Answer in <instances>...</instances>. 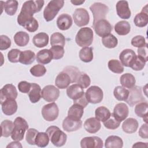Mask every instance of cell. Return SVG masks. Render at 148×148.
<instances>
[{"instance_id":"83f0119b","label":"cell","mask_w":148,"mask_h":148,"mask_svg":"<svg viewBox=\"0 0 148 148\" xmlns=\"http://www.w3.org/2000/svg\"><path fill=\"white\" fill-rule=\"evenodd\" d=\"M49 39V35L46 33L39 32L33 37L32 42L36 47L42 48L48 45Z\"/></svg>"},{"instance_id":"4dcf8cb0","label":"cell","mask_w":148,"mask_h":148,"mask_svg":"<svg viewBox=\"0 0 148 148\" xmlns=\"http://www.w3.org/2000/svg\"><path fill=\"white\" fill-rule=\"evenodd\" d=\"M148 103L147 102H142L138 103L135 107V113L137 116L143 118L145 123H147Z\"/></svg>"},{"instance_id":"f546056e","label":"cell","mask_w":148,"mask_h":148,"mask_svg":"<svg viewBox=\"0 0 148 148\" xmlns=\"http://www.w3.org/2000/svg\"><path fill=\"white\" fill-rule=\"evenodd\" d=\"M123 146L122 139L115 135L108 136L105 142V147L106 148H121Z\"/></svg>"},{"instance_id":"cb8c5ba5","label":"cell","mask_w":148,"mask_h":148,"mask_svg":"<svg viewBox=\"0 0 148 148\" xmlns=\"http://www.w3.org/2000/svg\"><path fill=\"white\" fill-rule=\"evenodd\" d=\"M134 22L136 26L138 27H145L148 23L147 5L143 8L142 11L138 13L134 17Z\"/></svg>"},{"instance_id":"681fc988","label":"cell","mask_w":148,"mask_h":148,"mask_svg":"<svg viewBox=\"0 0 148 148\" xmlns=\"http://www.w3.org/2000/svg\"><path fill=\"white\" fill-rule=\"evenodd\" d=\"M104 126L109 130H116L117 128L120 125V122L117 121L113 116L112 113H111L110 117L105 121L103 122Z\"/></svg>"},{"instance_id":"30bf717a","label":"cell","mask_w":148,"mask_h":148,"mask_svg":"<svg viewBox=\"0 0 148 148\" xmlns=\"http://www.w3.org/2000/svg\"><path fill=\"white\" fill-rule=\"evenodd\" d=\"M42 98L47 102H53L60 96V90L53 85L45 86L41 91Z\"/></svg>"},{"instance_id":"60d3db41","label":"cell","mask_w":148,"mask_h":148,"mask_svg":"<svg viewBox=\"0 0 148 148\" xmlns=\"http://www.w3.org/2000/svg\"><path fill=\"white\" fill-rule=\"evenodd\" d=\"M102 42L105 47L109 49H113L117 46L118 40L113 34H109L102 37Z\"/></svg>"},{"instance_id":"816d5d0a","label":"cell","mask_w":148,"mask_h":148,"mask_svg":"<svg viewBox=\"0 0 148 148\" xmlns=\"http://www.w3.org/2000/svg\"><path fill=\"white\" fill-rule=\"evenodd\" d=\"M23 27L28 31L30 32H34L38 29L39 24L38 21L33 17L24 24Z\"/></svg>"},{"instance_id":"277c9868","label":"cell","mask_w":148,"mask_h":148,"mask_svg":"<svg viewBox=\"0 0 148 148\" xmlns=\"http://www.w3.org/2000/svg\"><path fill=\"white\" fill-rule=\"evenodd\" d=\"M14 129L11 135L13 140L21 141L23 139L24 134L28 129V124L27 121L21 117H17L14 121Z\"/></svg>"},{"instance_id":"5b68a950","label":"cell","mask_w":148,"mask_h":148,"mask_svg":"<svg viewBox=\"0 0 148 148\" xmlns=\"http://www.w3.org/2000/svg\"><path fill=\"white\" fill-rule=\"evenodd\" d=\"M64 1L61 0L50 1L43 10V17L46 21L53 20L60 10L64 6Z\"/></svg>"},{"instance_id":"484cf974","label":"cell","mask_w":148,"mask_h":148,"mask_svg":"<svg viewBox=\"0 0 148 148\" xmlns=\"http://www.w3.org/2000/svg\"><path fill=\"white\" fill-rule=\"evenodd\" d=\"M138 128V122L134 118H128L123 122L122 124V130L127 134H132L136 131Z\"/></svg>"},{"instance_id":"d6a6232c","label":"cell","mask_w":148,"mask_h":148,"mask_svg":"<svg viewBox=\"0 0 148 148\" xmlns=\"http://www.w3.org/2000/svg\"><path fill=\"white\" fill-rule=\"evenodd\" d=\"M131 30L130 23L125 20L117 22L114 25V31L119 35H126Z\"/></svg>"},{"instance_id":"11a10c76","label":"cell","mask_w":148,"mask_h":148,"mask_svg":"<svg viewBox=\"0 0 148 148\" xmlns=\"http://www.w3.org/2000/svg\"><path fill=\"white\" fill-rule=\"evenodd\" d=\"M145 38L142 35H136L131 39V45L136 47H142L146 45Z\"/></svg>"},{"instance_id":"836d02e7","label":"cell","mask_w":148,"mask_h":148,"mask_svg":"<svg viewBox=\"0 0 148 148\" xmlns=\"http://www.w3.org/2000/svg\"><path fill=\"white\" fill-rule=\"evenodd\" d=\"M15 43L20 47L25 46L29 42V36L28 33L24 31H18L14 35Z\"/></svg>"},{"instance_id":"ffe728a7","label":"cell","mask_w":148,"mask_h":148,"mask_svg":"<svg viewBox=\"0 0 148 148\" xmlns=\"http://www.w3.org/2000/svg\"><path fill=\"white\" fill-rule=\"evenodd\" d=\"M73 20L72 17L66 13L60 14L57 20V25L58 29L62 31L68 29L72 26Z\"/></svg>"},{"instance_id":"74e56055","label":"cell","mask_w":148,"mask_h":148,"mask_svg":"<svg viewBox=\"0 0 148 148\" xmlns=\"http://www.w3.org/2000/svg\"><path fill=\"white\" fill-rule=\"evenodd\" d=\"M113 94L118 101H126L129 95V90L123 86H119L114 88Z\"/></svg>"},{"instance_id":"ac0fdd59","label":"cell","mask_w":148,"mask_h":148,"mask_svg":"<svg viewBox=\"0 0 148 148\" xmlns=\"http://www.w3.org/2000/svg\"><path fill=\"white\" fill-rule=\"evenodd\" d=\"M116 12L117 15L123 19H128L131 17V13L126 1H119L116 3Z\"/></svg>"},{"instance_id":"9f6ffc18","label":"cell","mask_w":148,"mask_h":148,"mask_svg":"<svg viewBox=\"0 0 148 148\" xmlns=\"http://www.w3.org/2000/svg\"><path fill=\"white\" fill-rule=\"evenodd\" d=\"M0 50H5L9 49L11 46V40L6 35H1L0 36Z\"/></svg>"},{"instance_id":"bcb514c9","label":"cell","mask_w":148,"mask_h":148,"mask_svg":"<svg viewBox=\"0 0 148 148\" xmlns=\"http://www.w3.org/2000/svg\"><path fill=\"white\" fill-rule=\"evenodd\" d=\"M52 55L53 59L54 60H59L63 57L65 51L64 47L60 45H55L52 46L50 49Z\"/></svg>"},{"instance_id":"680465c9","label":"cell","mask_w":148,"mask_h":148,"mask_svg":"<svg viewBox=\"0 0 148 148\" xmlns=\"http://www.w3.org/2000/svg\"><path fill=\"white\" fill-rule=\"evenodd\" d=\"M147 43H146L145 46L140 48H138L137 51L138 56L143 58L146 62L147 61V55H148V51H147Z\"/></svg>"},{"instance_id":"e0dca14e","label":"cell","mask_w":148,"mask_h":148,"mask_svg":"<svg viewBox=\"0 0 148 148\" xmlns=\"http://www.w3.org/2000/svg\"><path fill=\"white\" fill-rule=\"evenodd\" d=\"M129 109L128 106L124 103H119L114 108L112 113L114 117L120 123L124 120L128 116Z\"/></svg>"},{"instance_id":"4316f807","label":"cell","mask_w":148,"mask_h":148,"mask_svg":"<svg viewBox=\"0 0 148 148\" xmlns=\"http://www.w3.org/2000/svg\"><path fill=\"white\" fill-rule=\"evenodd\" d=\"M41 91V88L39 84L35 83H31V88L28 94L32 103H36L40 99L42 98Z\"/></svg>"},{"instance_id":"91938a15","label":"cell","mask_w":148,"mask_h":148,"mask_svg":"<svg viewBox=\"0 0 148 148\" xmlns=\"http://www.w3.org/2000/svg\"><path fill=\"white\" fill-rule=\"evenodd\" d=\"M139 135L143 139L148 138V127L147 123H145L143 124L139 130Z\"/></svg>"},{"instance_id":"7c38bea8","label":"cell","mask_w":148,"mask_h":148,"mask_svg":"<svg viewBox=\"0 0 148 148\" xmlns=\"http://www.w3.org/2000/svg\"><path fill=\"white\" fill-rule=\"evenodd\" d=\"M17 97V91L12 84H5L0 90V103L2 104L6 99H16Z\"/></svg>"},{"instance_id":"7bdbcfd3","label":"cell","mask_w":148,"mask_h":148,"mask_svg":"<svg viewBox=\"0 0 148 148\" xmlns=\"http://www.w3.org/2000/svg\"><path fill=\"white\" fill-rule=\"evenodd\" d=\"M62 71L67 73L69 75L71 79V83H76V81L81 73L77 68L73 66H66Z\"/></svg>"},{"instance_id":"d6986e66","label":"cell","mask_w":148,"mask_h":148,"mask_svg":"<svg viewBox=\"0 0 148 148\" xmlns=\"http://www.w3.org/2000/svg\"><path fill=\"white\" fill-rule=\"evenodd\" d=\"M83 89L79 84H73L66 88V94L69 98L76 101L85 94Z\"/></svg>"},{"instance_id":"52a82bcc","label":"cell","mask_w":148,"mask_h":148,"mask_svg":"<svg viewBox=\"0 0 148 148\" xmlns=\"http://www.w3.org/2000/svg\"><path fill=\"white\" fill-rule=\"evenodd\" d=\"M85 95L88 103L94 104L101 102L103 97L102 90L97 86H92L88 88L85 92Z\"/></svg>"},{"instance_id":"6da1fadb","label":"cell","mask_w":148,"mask_h":148,"mask_svg":"<svg viewBox=\"0 0 148 148\" xmlns=\"http://www.w3.org/2000/svg\"><path fill=\"white\" fill-rule=\"evenodd\" d=\"M44 3V1H25L23 3L21 11L17 16L18 24L23 27L29 20L33 17L34 13L41 10Z\"/></svg>"},{"instance_id":"44dd1931","label":"cell","mask_w":148,"mask_h":148,"mask_svg":"<svg viewBox=\"0 0 148 148\" xmlns=\"http://www.w3.org/2000/svg\"><path fill=\"white\" fill-rule=\"evenodd\" d=\"M101 124L100 121L95 117H90L87 119L84 123L85 130L90 134L97 132L101 128Z\"/></svg>"},{"instance_id":"f5cc1de1","label":"cell","mask_w":148,"mask_h":148,"mask_svg":"<svg viewBox=\"0 0 148 148\" xmlns=\"http://www.w3.org/2000/svg\"><path fill=\"white\" fill-rule=\"evenodd\" d=\"M21 51L17 49H13L8 53V58L9 61L13 63L19 62L20 56Z\"/></svg>"},{"instance_id":"2e32d148","label":"cell","mask_w":148,"mask_h":148,"mask_svg":"<svg viewBox=\"0 0 148 148\" xmlns=\"http://www.w3.org/2000/svg\"><path fill=\"white\" fill-rule=\"evenodd\" d=\"M82 126L81 120L75 119L67 116L62 121V128L66 132H73L80 129Z\"/></svg>"},{"instance_id":"f907efd6","label":"cell","mask_w":148,"mask_h":148,"mask_svg":"<svg viewBox=\"0 0 148 148\" xmlns=\"http://www.w3.org/2000/svg\"><path fill=\"white\" fill-rule=\"evenodd\" d=\"M38 132H39L35 128L28 129L25 135V140L27 142L31 145H35V138Z\"/></svg>"},{"instance_id":"8992f818","label":"cell","mask_w":148,"mask_h":148,"mask_svg":"<svg viewBox=\"0 0 148 148\" xmlns=\"http://www.w3.org/2000/svg\"><path fill=\"white\" fill-rule=\"evenodd\" d=\"M90 9L93 15L92 26L99 20L105 19L109 12V8L105 4L101 2H95L91 5Z\"/></svg>"},{"instance_id":"c3c4849f","label":"cell","mask_w":148,"mask_h":148,"mask_svg":"<svg viewBox=\"0 0 148 148\" xmlns=\"http://www.w3.org/2000/svg\"><path fill=\"white\" fill-rule=\"evenodd\" d=\"M76 83L83 88H86L90 85L91 79L88 75L85 73L81 72L76 81Z\"/></svg>"},{"instance_id":"8fae6325","label":"cell","mask_w":148,"mask_h":148,"mask_svg":"<svg viewBox=\"0 0 148 148\" xmlns=\"http://www.w3.org/2000/svg\"><path fill=\"white\" fill-rule=\"evenodd\" d=\"M73 18L75 24L79 27L87 25L90 21L89 14L84 8L76 9L73 14Z\"/></svg>"},{"instance_id":"8d00e7d4","label":"cell","mask_w":148,"mask_h":148,"mask_svg":"<svg viewBox=\"0 0 148 148\" xmlns=\"http://www.w3.org/2000/svg\"><path fill=\"white\" fill-rule=\"evenodd\" d=\"M95 116L97 119L103 123L110 117L111 113L107 108L102 106L95 109Z\"/></svg>"},{"instance_id":"ee69618b","label":"cell","mask_w":148,"mask_h":148,"mask_svg":"<svg viewBox=\"0 0 148 148\" xmlns=\"http://www.w3.org/2000/svg\"><path fill=\"white\" fill-rule=\"evenodd\" d=\"M65 36L60 32H54L50 37V45L52 46L60 45L62 47L65 46Z\"/></svg>"},{"instance_id":"e575fe53","label":"cell","mask_w":148,"mask_h":148,"mask_svg":"<svg viewBox=\"0 0 148 148\" xmlns=\"http://www.w3.org/2000/svg\"><path fill=\"white\" fill-rule=\"evenodd\" d=\"M14 125V123L9 120H5L1 124V136L9 137L12 134Z\"/></svg>"},{"instance_id":"7402d4cb","label":"cell","mask_w":148,"mask_h":148,"mask_svg":"<svg viewBox=\"0 0 148 148\" xmlns=\"http://www.w3.org/2000/svg\"><path fill=\"white\" fill-rule=\"evenodd\" d=\"M1 105L2 106V112L7 116H11L14 114L17 110V103L15 99H6Z\"/></svg>"},{"instance_id":"9c48e42d","label":"cell","mask_w":148,"mask_h":148,"mask_svg":"<svg viewBox=\"0 0 148 148\" xmlns=\"http://www.w3.org/2000/svg\"><path fill=\"white\" fill-rule=\"evenodd\" d=\"M126 102L131 107L139 103L147 102L142 94L141 87L135 86L130 88V90L129 91V95Z\"/></svg>"},{"instance_id":"94428289","label":"cell","mask_w":148,"mask_h":148,"mask_svg":"<svg viewBox=\"0 0 148 148\" xmlns=\"http://www.w3.org/2000/svg\"><path fill=\"white\" fill-rule=\"evenodd\" d=\"M73 103H77L79 105H82L84 108L85 107L87 106V105L88 103V102L87 101L86 97V95L85 94L80 98H79L78 99L76 100V101H73Z\"/></svg>"},{"instance_id":"6125c7cd","label":"cell","mask_w":148,"mask_h":148,"mask_svg":"<svg viewBox=\"0 0 148 148\" xmlns=\"http://www.w3.org/2000/svg\"><path fill=\"white\" fill-rule=\"evenodd\" d=\"M23 146L19 142V141H15V140L14 142L10 143L6 146V147H20V148H21Z\"/></svg>"},{"instance_id":"b9f144b4","label":"cell","mask_w":148,"mask_h":148,"mask_svg":"<svg viewBox=\"0 0 148 148\" xmlns=\"http://www.w3.org/2000/svg\"><path fill=\"white\" fill-rule=\"evenodd\" d=\"M49 138L46 132H39L35 138V145L40 147H46L49 142Z\"/></svg>"},{"instance_id":"7dc6e473","label":"cell","mask_w":148,"mask_h":148,"mask_svg":"<svg viewBox=\"0 0 148 148\" xmlns=\"http://www.w3.org/2000/svg\"><path fill=\"white\" fill-rule=\"evenodd\" d=\"M29 72L34 76L41 77L46 73V69L42 64H37L31 67Z\"/></svg>"},{"instance_id":"db71d44e","label":"cell","mask_w":148,"mask_h":148,"mask_svg":"<svg viewBox=\"0 0 148 148\" xmlns=\"http://www.w3.org/2000/svg\"><path fill=\"white\" fill-rule=\"evenodd\" d=\"M146 61L139 56H136L135 60L134 61L132 64L130 66V68L134 71H141L143 69L146 65Z\"/></svg>"},{"instance_id":"3957f363","label":"cell","mask_w":148,"mask_h":148,"mask_svg":"<svg viewBox=\"0 0 148 148\" xmlns=\"http://www.w3.org/2000/svg\"><path fill=\"white\" fill-rule=\"evenodd\" d=\"M93 31L90 27L81 28L77 32L75 42L79 46L84 47L90 46L93 41Z\"/></svg>"},{"instance_id":"f1b7e54d","label":"cell","mask_w":148,"mask_h":148,"mask_svg":"<svg viewBox=\"0 0 148 148\" xmlns=\"http://www.w3.org/2000/svg\"><path fill=\"white\" fill-rule=\"evenodd\" d=\"M84 113V108L77 103H73L69 109L68 116L77 120H80Z\"/></svg>"},{"instance_id":"e7e4bbea","label":"cell","mask_w":148,"mask_h":148,"mask_svg":"<svg viewBox=\"0 0 148 148\" xmlns=\"http://www.w3.org/2000/svg\"><path fill=\"white\" fill-rule=\"evenodd\" d=\"M71 3H72V4H73L74 5H82V3H83L85 1H77V0L72 1V0H71Z\"/></svg>"},{"instance_id":"1f68e13d","label":"cell","mask_w":148,"mask_h":148,"mask_svg":"<svg viewBox=\"0 0 148 148\" xmlns=\"http://www.w3.org/2000/svg\"><path fill=\"white\" fill-rule=\"evenodd\" d=\"M120 82L123 87L130 89L135 86L136 80L133 75L130 73H126L121 76Z\"/></svg>"},{"instance_id":"6f0895ef","label":"cell","mask_w":148,"mask_h":148,"mask_svg":"<svg viewBox=\"0 0 148 148\" xmlns=\"http://www.w3.org/2000/svg\"><path fill=\"white\" fill-rule=\"evenodd\" d=\"M31 88V83L26 81H21L18 84V90L24 94H28Z\"/></svg>"},{"instance_id":"f35d334b","label":"cell","mask_w":148,"mask_h":148,"mask_svg":"<svg viewBox=\"0 0 148 148\" xmlns=\"http://www.w3.org/2000/svg\"><path fill=\"white\" fill-rule=\"evenodd\" d=\"M79 58L84 62H90L93 59L92 48L91 47H83L79 51Z\"/></svg>"},{"instance_id":"ba28073f","label":"cell","mask_w":148,"mask_h":148,"mask_svg":"<svg viewBox=\"0 0 148 148\" xmlns=\"http://www.w3.org/2000/svg\"><path fill=\"white\" fill-rule=\"evenodd\" d=\"M42 115L43 119L47 121H53L58 116L59 109L57 105L54 102L44 105L42 109Z\"/></svg>"},{"instance_id":"4fadbf2b","label":"cell","mask_w":148,"mask_h":148,"mask_svg":"<svg viewBox=\"0 0 148 148\" xmlns=\"http://www.w3.org/2000/svg\"><path fill=\"white\" fill-rule=\"evenodd\" d=\"M95 33L99 36L103 37L109 34L112 31V26L106 19L98 21L92 26Z\"/></svg>"},{"instance_id":"9a60e30c","label":"cell","mask_w":148,"mask_h":148,"mask_svg":"<svg viewBox=\"0 0 148 148\" xmlns=\"http://www.w3.org/2000/svg\"><path fill=\"white\" fill-rule=\"evenodd\" d=\"M136 58V55L134 50L130 49L123 50L120 54L119 59L123 66L130 67Z\"/></svg>"},{"instance_id":"be15d7a7","label":"cell","mask_w":148,"mask_h":148,"mask_svg":"<svg viewBox=\"0 0 148 148\" xmlns=\"http://www.w3.org/2000/svg\"><path fill=\"white\" fill-rule=\"evenodd\" d=\"M148 146L147 143H143L141 142L135 143L133 146L132 147H147Z\"/></svg>"},{"instance_id":"7a4b0ae2","label":"cell","mask_w":148,"mask_h":148,"mask_svg":"<svg viewBox=\"0 0 148 148\" xmlns=\"http://www.w3.org/2000/svg\"><path fill=\"white\" fill-rule=\"evenodd\" d=\"M46 132L49 136L51 142L57 147L64 146L67 139V136L58 127L51 125L49 127Z\"/></svg>"},{"instance_id":"ab89813d","label":"cell","mask_w":148,"mask_h":148,"mask_svg":"<svg viewBox=\"0 0 148 148\" xmlns=\"http://www.w3.org/2000/svg\"><path fill=\"white\" fill-rule=\"evenodd\" d=\"M18 5V2L16 0H8L4 3L3 9L7 14L13 16L17 12Z\"/></svg>"},{"instance_id":"d590c367","label":"cell","mask_w":148,"mask_h":148,"mask_svg":"<svg viewBox=\"0 0 148 148\" xmlns=\"http://www.w3.org/2000/svg\"><path fill=\"white\" fill-rule=\"evenodd\" d=\"M35 59V54L34 51L28 50L21 51L19 62L24 65H29L34 62Z\"/></svg>"},{"instance_id":"f6af8a7d","label":"cell","mask_w":148,"mask_h":148,"mask_svg":"<svg viewBox=\"0 0 148 148\" xmlns=\"http://www.w3.org/2000/svg\"><path fill=\"white\" fill-rule=\"evenodd\" d=\"M108 65L109 70L115 73H121L124 69L123 65L117 60L113 59L109 60Z\"/></svg>"},{"instance_id":"d4e9b609","label":"cell","mask_w":148,"mask_h":148,"mask_svg":"<svg viewBox=\"0 0 148 148\" xmlns=\"http://www.w3.org/2000/svg\"><path fill=\"white\" fill-rule=\"evenodd\" d=\"M36 59L38 63L45 65L51 62L53 59V55L50 49H43L38 52Z\"/></svg>"},{"instance_id":"603a6c76","label":"cell","mask_w":148,"mask_h":148,"mask_svg":"<svg viewBox=\"0 0 148 148\" xmlns=\"http://www.w3.org/2000/svg\"><path fill=\"white\" fill-rule=\"evenodd\" d=\"M71 83V79L69 75L62 71L56 77L55 80L56 86L60 89H64L67 88Z\"/></svg>"},{"instance_id":"5bb4252c","label":"cell","mask_w":148,"mask_h":148,"mask_svg":"<svg viewBox=\"0 0 148 148\" xmlns=\"http://www.w3.org/2000/svg\"><path fill=\"white\" fill-rule=\"evenodd\" d=\"M102 140L98 136H87L80 141L82 148H102L103 146Z\"/></svg>"}]
</instances>
